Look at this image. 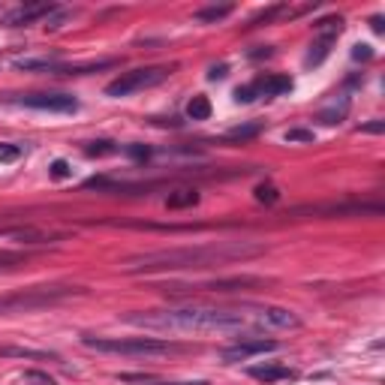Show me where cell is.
Masks as SVG:
<instances>
[{"mask_svg": "<svg viewBox=\"0 0 385 385\" xmlns=\"http://www.w3.org/2000/svg\"><path fill=\"white\" fill-rule=\"evenodd\" d=\"M371 25H373L376 34H385V21H382V15H373V19H371Z\"/></svg>", "mask_w": 385, "mask_h": 385, "instance_id": "obj_36", "label": "cell"}, {"mask_svg": "<svg viewBox=\"0 0 385 385\" xmlns=\"http://www.w3.org/2000/svg\"><path fill=\"white\" fill-rule=\"evenodd\" d=\"M262 132V124H241V127H232L226 132L229 141H247V139H256Z\"/></svg>", "mask_w": 385, "mask_h": 385, "instance_id": "obj_21", "label": "cell"}, {"mask_svg": "<svg viewBox=\"0 0 385 385\" xmlns=\"http://www.w3.org/2000/svg\"><path fill=\"white\" fill-rule=\"evenodd\" d=\"M361 132H385V121H371V124H361Z\"/></svg>", "mask_w": 385, "mask_h": 385, "instance_id": "obj_33", "label": "cell"}, {"mask_svg": "<svg viewBox=\"0 0 385 385\" xmlns=\"http://www.w3.org/2000/svg\"><path fill=\"white\" fill-rule=\"evenodd\" d=\"M84 286H30V289H19V292L0 295V316H10V313H30V310H43L51 304H60L67 298L84 295Z\"/></svg>", "mask_w": 385, "mask_h": 385, "instance_id": "obj_4", "label": "cell"}, {"mask_svg": "<svg viewBox=\"0 0 385 385\" xmlns=\"http://www.w3.org/2000/svg\"><path fill=\"white\" fill-rule=\"evenodd\" d=\"M54 12H58V6L54 3H27V6L12 10L3 21L10 27H21V25H34V21H39V19H51Z\"/></svg>", "mask_w": 385, "mask_h": 385, "instance_id": "obj_9", "label": "cell"}, {"mask_svg": "<svg viewBox=\"0 0 385 385\" xmlns=\"http://www.w3.org/2000/svg\"><path fill=\"white\" fill-rule=\"evenodd\" d=\"M193 205H199V190H193V187H180V190H172L166 196V208L172 211L193 208Z\"/></svg>", "mask_w": 385, "mask_h": 385, "instance_id": "obj_14", "label": "cell"}, {"mask_svg": "<svg viewBox=\"0 0 385 385\" xmlns=\"http://www.w3.org/2000/svg\"><path fill=\"white\" fill-rule=\"evenodd\" d=\"M259 93L262 97H283V93L292 91V78L289 75H268V78H256Z\"/></svg>", "mask_w": 385, "mask_h": 385, "instance_id": "obj_13", "label": "cell"}, {"mask_svg": "<svg viewBox=\"0 0 385 385\" xmlns=\"http://www.w3.org/2000/svg\"><path fill=\"white\" fill-rule=\"evenodd\" d=\"M352 58L355 60H373V45H367V43L352 45Z\"/></svg>", "mask_w": 385, "mask_h": 385, "instance_id": "obj_30", "label": "cell"}, {"mask_svg": "<svg viewBox=\"0 0 385 385\" xmlns=\"http://www.w3.org/2000/svg\"><path fill=\"white\" fill-rule=\"evenodd\" d=\"M232 10H235L232 3H223V6H208V10H199V12H196V21H202V25H214V21L229 19Z\"/></svg>", "mask_w": 385, "mask_h": 385, "instance_id": "obj_19", "label": "cell"}, {"mask_svg": "<svg viewBox=\"0 0 385 385\" xmlns=\"http://www.w3.org/2000/svg\"><path fill=\"white\" fill-rule=\"evenodd\" d=\"M169 78V69L166 67H141V69H132V73H124L121 78H115L112 84H106V97H130L136 91H145V88H154V84L166 82Z\"/></svg>", "mask_w": 385, "mask_h": 385, "instance_id": "obj_5", "label": "cell"}, {"mask_svg": "<svg viewBox=\"0 0 385 385\" xmlns=\"http://www.w3.org/2000/svg\"><path fill=\"white\" fill-rule=\"evenodd\" d=\"M259 319H262L265 325H271V328H298L301 325V319H298L292 310H286V307H262L259 310Z\"/></svg>", "mask_w": 385, "mask_h": 385, "instance_id": "obj_10", "label": "cell"}, {"mask_svg": "<svg viewBox=\"0 0 385 385\" xmlns=\"http://www.w3.org/2000/svg\"><path fill=\"white\" fill-rule=\"evenodd\" d=\"M0 355H3V358H34V361H51V358H58L54 352L30 349V347H0Z\"/></svg>", "mask_w": 385, "mask_h": 385, "instance_id": "obj_16", "label": "cell"}, {"mask_svg": "<svg viewBox=\"0 0 385 385\" xmlns=\"http://www.w3.org/2000/svg\"><path fill=\"white\" fill-rule=\"evenodd\" d=\"M21 156L19 145H10V141H0V163H15Z\"/></svg>", "mask_w": 385, "mask_h": 385, "instance_id": "obj_29", "label": "cell"}, {"mask_svg": "<svg viewBox=\"0 0 385 385\" xmlns=\"http://www.w3.org/2000/svg\"><path fill=\"white\" fill-rule=\"evenodd\" d=\"M127 325L145 328V331H241L250 325V313L244 310H226V307H169V310H145L124 316Z\"/></svg>", "mask_w": 385, "mask_h": 385, "instance_id": "obj_2", "label": "cell"}, {"mask_svg": "<svg viewBox=\"0 0 385 385\" xmlns=\"http://www.w3.org/2000/svg\"><path fill=\"white\" fill-rule=\"evenodd\" d=\"M280 343L277 340H265V337H238L235 343L220 349V358L226 364H235V361H247L253 355H265V352H277Z\"/></svg>", "mask_w": 385, "mask_h": 385, "instance_id": "obj_6", "label": "cell"}, {"mask_svg": "<svg viewBox=\"0 0 385 385\" xmlns=\"http://www.w3.org/2000/svg\"><path fill=\"white\" fill-rule=\"evenodd\" d=\"M21 382H27V385H58V382H54V376L43 373V371H25Z\"/></svg>", "mask_w": 385, "mask_h": 385, "instance_id": "obj_28", "label": "cell"}, {"mask_svg": "<svg viewBox=\"0 0 385 385\" xmlns=\"http://www.w3.org/2000/svg\"><path fill=\"white\" fill-rule=\"evenodd\" d=\"M12 67L21 69V73H58L60 60L58 58H15Z\"/></svg>", "mask_w": 385, "mask_h": 385, "instance_id": "obj_12", "label": "cell"}, {"mask_svg": "<svg viewBox=\"0 0 385 385\" xmlns=\"http://www.w3.org/2000/svg\"><path fill=\"white\" fill-rule=\"evenodd\" d=\"M15 103L39 108V112H75L78 108L73 93H27V97H19Z\"/></svg>", "mask_w": 385, "mask_h": 385, "instance_id": "obj_8", "label": "cell"}, {"mask_svg": "<svg viewBox=\"0 0 385 385\" xmlns=\"http://www.w3.org/2000/svg\"><path fill=\"white\" fill-rule=\"evenodd\" d=\"M280 15H295V12L289 10V3H274V6H268V10L256 12L253 19H250V27H256V25H268V21L280 19Z\"/></svg>", "mask_w": 385, "mask_h": 385, "instance_id": "obj_18", "label": "cell"}, {"mask_svg": "<svg viewBox=\"0 0 385 385\" xmlns=\"http://www.w3.org/2000/svg\"><path fill=\"white\" fill-rule=\"evenodd\" d=\"M283 139H286L289 145H295V141H307V145H310V141L316 139V136H313V130H304V127H292V130H286V132H283Z\"/></svg>", "mask_w": 385, "mask_h": 385, "instance_id": "obj_26", "label": "cell"}, {"mask_svg": "<svg viewBox=\"0 0 385 385\" xmlns=\"http://www.w3.org/2000/svg\"><path fill=\"white\" fill-rule=\"evenodd\" d=\"M256 97H262V93H259V84H256V82L241 84V88L235 91V100H238V103H253Z\"/></svg>", "mask_w": 385, "mask_h": 385, "instance_id": "obj_27", "label": "cell"}, {"mask_svg": "<svg viewBox=\"0 0 385 385\" xmlns=\"http://www.w3.org/2000/svg\"><path fill=\"white\" fill-rule=\"evenodd\" d=\"M127 154L132 156V160H139V163H145L148 156H151V148H145V145H130L127 148Z\"/></svg>", "mask_w": 385, "mask_h": 385, "instance_id": "obj_32", "label": "cell"}, {"mask_svg": "<svg viewBox=\"0 0 385 385\" xmlns=\"http://www.w3.org/2000/svg\"><path fill=\"white\" fill-rule=\"evenodd\" d=\"M277 199H280V190L271 184V180H265V184L256 187V202H262V205H274Z\"/></svg>", "mask_w": 385, "mask_h": 385, "instance_id": "obj_23", "label": "cell"}, {"mask_svg": "<svg viewBox=\"0 0 385 385\" xmlns=\"http://www.w3.org/2000/svg\"><path fill=\"white\" fill-rule=\"evenodd\" d=\"M271 54H274V49H271V45H265V49L250 51V58H253V60H262V58H271Z\"/></svg>", "mask_w": 385, "mask_h": 385, "instance_id": "obj_35", "label": "cell"}, {"mask_svg": "<svg viewBox=\"0 0 385 385\" xmlns=\"http://www.w3.org/2000/svg\"><path fill=\"white\" fill-rule=\"evenodd\" d=\"M49 172H51V178H58V180H60V178H69V172H73V169H69V163H67V160H54Z\"/></svg>", "mask_w": 385, "mask_h": 385, "instance_id": "obj_31", "label": "cell"}, {"mask_svg": "<svg viewBox=\"0 0 385 385\" xmlns=\"http://www.w3.org/2000/svg\"><path fill=\"white\" fill-rule=\"evenodd\" d=\"M117 148H115V141H108V139H100V141H91L88 148H84V154L88 156H106V154H115Z\"/></svg>", "mask_w": 385, "mask_h": 385, "instance_id": "obj_24", "label": "cell"}, {"mask_svg": "<svg viewBox=\"0 0 385 385\" xmlns=\"http://www.w3.org/2000/svg\"><path fill=\"white\" fill-rule=\"evenodd\" d=\"M313 27H316V30H325V34H331V36H337V34L343 30V19H340V15H328V19H319Z\"/></svg>", "mask_w": 385, "mask_h": 385, "instance_id": "obj_25", "label": "cell"}, {"mask_svg": "<svg viewBox=\"0 0 385 385\" xmlns=\"http://www.w3.org/2000/svg\"><path fill=\"white\" fill-rule=\"evenodd\" d=\"M27 259H30L27 250H0V268H12V265H21Z\"/></svg>", "mask_w": 385, "mask_h": 385, "instance_id": "obj_22", "label": "cell"}, {"mask_svg": "<svg viewBox=\"0 0 385 385\" xmlns=\"http://www.w3.org/2000/svg\"><path fill=\"white\" fill-rule=\"evenodd\" d=\"M253 380H259V382H280V380H295V371L292 367H283V364H256V367H250L247 371Z\"/></svg>", "mask_w": 385, "mask_h": 385, "instance_id": "obj_11", "label": "cell"}, {"mask_svg": "<svg viewBox=\"0 0 385 385\" xmlns=\"http://www.w3.org/2000/svg\"><path fill=\"white\" fill-rule=\"evenodd\" d=\"M349 97H340V103H334V106H328L325 112H319V124H325V127H334V124H340V121H347V115H349Z\"/></svg>", "mask_w": 385, "mask_h": 385, "instance_id": "obj_17", "label": "cell"}, {"mask_svg": "<svg viewBox=\"0 0 385 385\" xmlns=\"http://www.w3.org/2000/svg\"><path fill=\"white\" fill-rule=\"evenodd\" d=\"M262 244L250 241H220V244H196V247H172V250H151L136 253L121 262L124 274H154V271H187L205 268V265H223L235 259H250L262 253Z\"/></svg>", "mask_w": 385, "mask_h": 385, "instance_id": "obj_1", "label": "cell"}, {"mask_svg": "<svg viewBox=\"0 0 385 385\" xmlns=\"http://www.w3.org/2000/svg\"><path fill=\"white\" fill-rule=\"evenodd\" d=\"M292 214H325V217H347V214H382L380 202H334V205H304Z\"/></svg>", "mask_w": 385, "mask_h": 385, "instance_id": "obj_7", "label": "cell"}, {"mask_svg": "<svg viewBox=\"0 0 385 385\" xmlns=\"http://www.w3.org/2000/svg\"><path fill=\"white\" fill-rule=\"evenodd\" d=\"M226 73H229V67H226V64H220V67H211L208 78H211V82H217V78H223Z\"/></svg>", "mask_w": 385, "mask_h": 385, "instance_id": "obj_34", "label": "cell"}, {"mask_svg": "<svg viewBox=\"0 0 385 385\" xmlns=\"http://www.w3.org/2000/svg\"><path fill=\"white\" fill-rule=\"evenodd\" d=\"M334 39L337 36H331V34H325V36H319L316 43L310 45V51H307V58H304V67H319L322 60L331 54V45H334Z\"/></svg>", "mask_w": 385, "mask_h": 385, "instance_id": "obj_15", "label": "cell"}, {"mask_svg": "<svg viewBox=\"0 0 385 385\" xmlns=\"http://www.w3.org/2000/svg\"><path fill=\"white\" fill-rule=\"evenodd\" d=\"M187 117H190V121H208V117H211V103H208V97L196 93L190 103H187Z\"/></svg>", "mask_w": 385, "mask_h": 385, "instance_id": "obj_20", "label": "cell"}, {"mask_svg": "<svg viewBox=\"0 0 385 385\" xmlns=\"http://www.w3.org/2000/svg\"><path fill=\"white\" fill-rule=\"evenodd\" d=\"M154 385H211V382L199 380V382H154Z\"/></svg>", "mask_w": 385, "mask_h": 385, "instance_id": "obj_37", "label": "cell"}, {"mask_svg": "<svg viewBox=\"0 0 385 385\" xmlns=\"http://www.w3.org/2000/svg\"><path fill=\"white\" fill-rule=\"evenodd\" d=\"M82 343L93 352H112V355H172V352H187V347L160 337H82Z\"/></svg>", "mask_w": 385, "mask_h": 385, "instance_id": "obj_3", "label": "cell"}]
</instances>
